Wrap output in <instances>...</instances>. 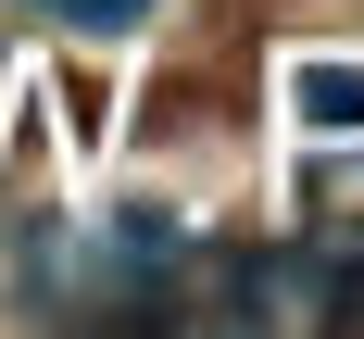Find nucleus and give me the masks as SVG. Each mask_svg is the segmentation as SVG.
Segmentation results:
<instances>
[{"mask_svg": "<svg viewBox=\"0 0 364 339\" xmlns=\"http://www.w3.org/2000/svg\"><path fill=\"white\" fill-rule=\"evenodd\" d=\"M289 113L301 126H364V63H289Z\"/></svg>", "mask_w": 364, "mask_h": 339, "instance_id": "nucleus-1", "label": "nucleus"}, {"mask_svg": "<svg viewBox=\"0 0 364 339\" xmlns=\"http://www.w3.org/2000/svg\"><path fill=\"white\" fill-rule=\"evenodd\" d=\"M38 13H63V26H101V38H113V26H139L151 0H38Z\"/></svg>", "mask_w": 364, "mask_h": 339, "instance_id": "nucleus-2", "label": "nucleus"}]
</instances>
